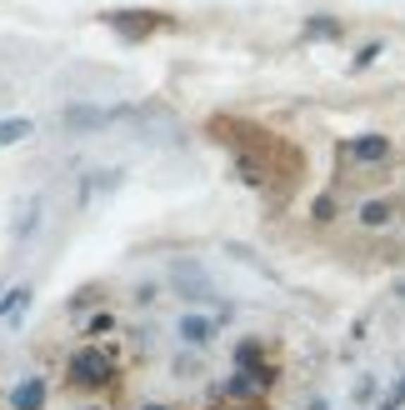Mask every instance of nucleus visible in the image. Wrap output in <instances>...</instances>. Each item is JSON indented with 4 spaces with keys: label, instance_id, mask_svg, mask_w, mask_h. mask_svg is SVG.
Returning a JSON list of instances; mask_svg holds the SVG:
<instances>
[{
    "label": "nucleus",
    "instance_id": "f257e3e1",
    "mask_svg": "<svg viewBox=\"0 0 405 410\" xmlns=\"http://www.w3.org/2000/svg\"><path fill=\"white\" fill-rule=\"evenodd\" d=\"M176 285H181L186 301H210V296H215V285L205 280V270H200L195 260H176Z\"/></svg>",
    "mask_w": 405,
    "mask_h": 410
},
{
    "label": "nucleus",
    "instance_id": "f03ea898",
    "mask_svg": "<svg viewBox=\"0 0 405 410\" xmlns=\"http://www.w3.org/2000/svg\"><path fill=\"white\" fill-rule=\"evenodd\" d=\"M61 121L71 126V131H95V126H105V121H115V110H100V105H71Z\"/></svg>",
    "mask_w": 405,
    "mask_h": 410
},
{
    "label": "nucleus",
    "instance_id": "7ed1b4c3",
    "mask_svg": "<svg viewBox=\"0 0 405 410\" xmlns=\"http://www.w3.org/2000/svg\"><path fill=\"white\" fill-rule=\"evenodd\" d=\"M340 150H345V160H380L390 150V140L385 135H356V140H345Z\"/></svg>",
    "mask_w": 405,
    "mask_h": 410
},
{
    "label": "nucleus",
    "instance_id": "20e7f679",
    "mask_svg": "<svg viewBox=\"0 0 405 410\" xmlns=\"http://www.w3.org/2000/svg\"><path fill=\"white\" fill-rule=\"evenodd\" d=\"M176 330H181V340H186V345H210V335H215V325H210L205 315H181V325H176Z\"/></svg>",
    "mask_w": 405,
    "mask_h": 410
},
{
    "label": "nucleus",
    "instance_id": "39448f33",
    "mask_svg": "<svg viewBox=\"0 0 405 410\" xmlns=\"http://www.w3.org/2000/svg\"><path fill=\"white\" fill-rule=\"evenodd\" d=\"M40 395H45V385H40V380H25V385H16L11 405H16V410H40Z\"/></svg>",
    "mask_w": 405,
    "mask_h": 410
},
{
    "label": "nucleus",
    "instance_id": "423d86ee",
    "mask_svg": "<svg viewBox=\"0 0 405 410\" xmlns=\"http://www.w3.org/2000/svg\"><path fill=\"white\" fill-rule=\"evenodd\" d=\"M30 135V121H25V115H20V121H16V115H11V121H0V145H16V140H25Z\"/></svg>",
    "mask_w": 405,
    "mask_h": 410
},
{
    "label": "nucleus",
    "instance_id": "0eeeda50",
    "mask_svg": "<svg viewBox=\"0 0 405 410\" xmlns=\"http://www.w3.org/2000/svg\"><path fill=\"white\" fill-rule=\"evenodd\" d=\"M35 225H40V195H35V200L25 205V220H16V236L25 241V236H30V230H35Z\"/></svg>",
    "mask_w": 405,
    "mask_h": 410
},
{
    "label": "nucleus",
    "instance_id": "6e6552de",
    "mask_svg": "<svg viewBox=\"0 0 405 410\" xmlns=\"http://www.w3.org/2000/svg\"><path fill=\"white\" fill-rule=\"evenodd\" d=\"M361 220H365V225H385V220H390V205H385V200H370V205L361 210Z\"/></svg>",
    "mask_w": 405,
    "mask_h": 410
}]
</instances>
